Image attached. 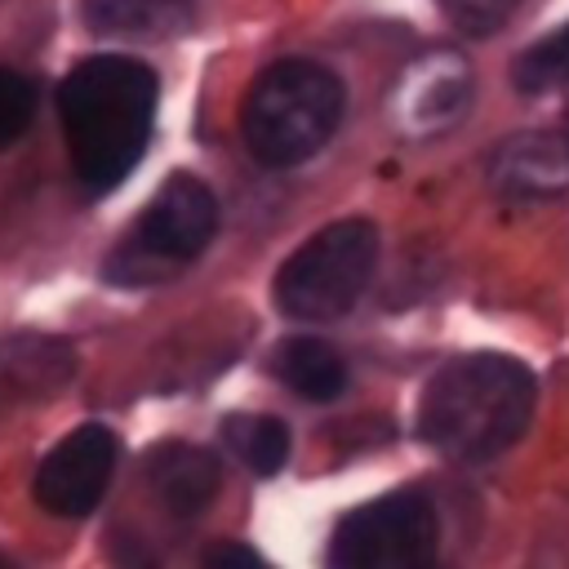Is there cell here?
Masks as SVG:
<instances>
[{"label":"cell","instance_id":"cell-1","mask_svg":"<svg viewBox=\"0 0 569 569\" xmlns=\"http://www.w3.org/2000/svg\"><path fill=\"white\" fill-rule=\"evenodd\" d=\"M58 111L80 182L102 196L147 151L156 120V71L138 58L98 53L67 71Z\"/></svg>","mask_w":569,"mask_h":569},{"label":"cell","instance_id":"cell-2","mask_svg":"<svg viewBox=\"0 0 569 569\" xmlns=\"http://www.w3.org/2000/svg\"><path fill=\"white\" fill-rule=\"evenodd\" d=\"M533 413V373L507 356H462L445 365L418 405V431L431 449L485 462L520 440Z\"/></svg>","mask_w":569,"mask_h":569},{"label":"cell","instance_id":"cell-3","mask_svg":"<svg viewBox=\"0 0 569 569\" xmlns=\"http://www.w3.org/2000/svg\"><path fill=\"white\" fill-rule=\"evenodd\" d=\"M342 102L347 93L338 76L320 62H276L244 98V142L271 169L302 164L333 138Z\"/></svg>","mask_w":569,"mask_h":569},{"label":"cell","instance_id":"cell-4","mask_svg":"<svg viewBox=\"0 0 569 569\" xmlns=\"http://www.w3.org/2000/svg\"><path fill=\"white\" fill-rule=\"evenodd\" d=\"M378 262V231L365 218L316 231L276 276V302L293 320H338L365 293Z\"/></svg>","mask_w":569,"mask_h":569},{"label":"cell","instance_id":"cell-5","mask_svg":"<svg viewBox=\"0 0 569 569\" xmlns=\"http://www.w3.org/2000/svg\"><path fill=\"white\" fill-rule=\"evenodd\" d=\"M213 227H218L213 191L191 173H173L142 209L129 240H120L116 258L107 262V276L120 284H156L169 271L187 267L213 240Z\"/></svg>","mask_w":569,"mask_h":569},{"label":"cell","instance_id":"cell-6","mask_svg":"<svg viewBox=\"0 0 569 569\" xmlns=\"http://www.w3.org/2000/svg\"><path fill=\"white\" fill-rule=\"evenodd\" d=\"M329 560L342 569H422L436 560V511L418 489H396L347 511Z\"/></svg>","mask_w":569,"mask_h":569},{"label":"cell","instance_id":"cell-7","mask_svg":"<svg viewBox=\"0 0 569 569\" xmlns=\"http://www.w3.org/2000/svg\"><path fill=\"white\" fill-rule=\"evenodd\" d=\"M116 471V436L98 422L76 427L67 440L53 445V453L36 471V502L53 516H89Z\"/></svg>","mask_w":569,"mask_h":569},{"label":"cell","instance_id":"cell-8","mask_svg":"<svg viewBox=\"0 0 569 569\" xmlns=\"http://www.w3.org/2000/svg\"><path fill=\"white\" fill-rule=\"evenodd\" d=\"M147 480L156 489V498L164 502V511L173 516H196L213 502L218 485H222V467L209 449L196 445H160L147 458Z\"/></svg>","mask_w":569,"mask_h":569},{"label":"cell","instance_id":"cell-9","mask_svg":"<svg viewBox=\"0 0 569 569\" xmlns=\"http://www.w3.org/2000/svg\"><path fill=\"white\" fill-rule=\"evenodd\" d=\"M493 182L507 196H547L569 182V142L560 138H511L493 156Z\"/></svg>","mask_w":569,"mask_h":569},{"label":"cell","instance_id":"cell-10","mask_svg":"<svg viewBox=\"0 0 569 569\" xmlns=\"http://www.w3.org/2000/svg\"><path fill=\"white\" fill-rule=\"evenodd\" d=\"M271 373H276L289 391H298L302 400H333V396H342V387H347V365H342V356H338L329 342L302 338V333L276 342V351H271Z\"/></svg>","mask_w":569,"mask_h":569},{"label":"cell","instance_id":"cell-11","mask_svg":"<svg viewBox=\"0 0 569 569\" xmlns=\"http://www.w3.org/2000/svg\"><path fill=\"white\" fill-rule=\"evenodd\" d=\"M196 18V0H84V22L102 36H173Z\"/></svg>","mask_w":569,"mask_h":569},{"label":"cell","instance_id":"cell-12","mask_svg":"<svg viewBox=\"0 0 569 569\" xmlns=\"http://www.w3.org/2000/svg\"><path fill=\"white\" fill-rule=\"evenodd\" d=\"M222 440L227 449L253 471V476H276L289 458V431L280 418H262V413H236L222 422Z\"/></svg>","mask_w":569,"mask_h":569},{"label":"cell","instance_id":"cell-13","mask_svg":"<svg viewBox=\"0 0 569 569\" xmlns=\"http://www.w3.org/2000/svg\"><path fill=\"white\" fill-rule=\"evenodd\" d=\"M511 80H516V89H525V93H547V89L569 84V22L556 27L551 36H542L538 44H529V49L516 58Z\"/></svg>","mask_w":569,"mask_h":569},{"label":"cell","instance_id":"cell-14","mask_svg":"<svg viewBox=\"0 0 569 569\" xmlns=\"http://www.w3.org/2000/svg\"><path fill=\"white\" fill-rule=\"evenodd\" d=\"M36 120V80L0 67V151L18 142Z\"/></svg>","mask_w":569,"mask_h":569},{"label":"cell","instance_id":"cell-15","mask_svg":"<svg viewBox=\"0 0 569 569\" xmlns=\"http://www.w3.org/2000/svg\"><path fill=\"white\" fill-rule=\"evenodd\" d=\"M516 4H520V0H440L445 18H449L458 31H467V36H489V31H498V27L516 13Z\"/></svg>","mask_w":569,"mask_h":569},{"label":"cell","instance_id":"cell-16","mask_svg":"<svg viewBox=\"0 0 569 569\" xmlns=\"http://www.w3.org/2000/svg\"><path fill=\"white\" fill-rule=\"evenodd\" d=\"M204 560L209 565H258V551H249V547H209L204 551Z\"/></svg>","mask_w":569,"mask_h":569},{"label":"cell","instance_id":"cell-17","mask_svg":"<svg viewBox=\"0 0 569 569\" xmlns=\"http://www.w3.org/2000/svg\"><path fill=\"white\" fill-rule=\"evenodd\" d=\"M0 565H4V556H0Z\"/></svg>","mask_w":569,"mask_h":569}]
</instances>
